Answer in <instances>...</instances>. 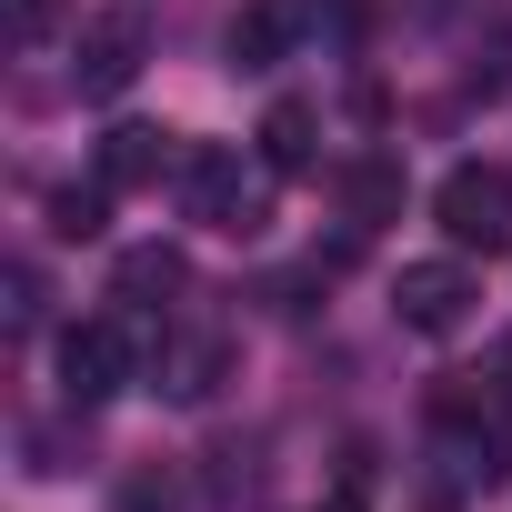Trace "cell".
<instances>
[{
    "label": "cell",
    "instance_id": "cell-5",
    "mask_svg": "<svg viewBox=\"0 0 512 512\" xmlns=\"http://www.w3.org/2000/svg\"><path fill=\"white\" fill-rule=\"evenodd\" d=\"M51 362H61V402H71V412L111 402V392L141 372V352H131V312H91V322H71V332L51 342Z\"/></svg>",
    "mask_w": 512,
    "mask_h": 512
},
{
    "label": "cell",
    "instance_id": "cell-1",
    "mask_svg": "<svg viewBox=\"0 0 512 512\" xmlns=\"http://www.w3.org/2000/svg\"><path fill=\"white\" fill-rule=\"evenodd\" d=\"M422 422H432L442 472L462 492H502L512 482V392H502V372H442L422 392Z\"/></svg>",
    "mask_w": 512,
    "mask_h": 512
},
{
    "label": "cell",
    "instance_id": "cell-17",
    "mask_svg": "<svg viewBox=\"0 0 512 512\" xmlns=\"http://www.w3.org/2000/svg\"><path fill=\"white\" fill-rule=\"evenodd\" d=\"M322 512H362V472H342V492H332Z\"/></svg>",
    "mask_w": 512,
    "mask_h": 512
},
{
    "label": "cell",
    "instance_id": "cell-15",
    "mask_svg": "<svg viewBox=\"0 0 512 512\" xmlns=\"http://www.w3.org/2000/svg\"><path fill=\"white\" fill-rule=\"evenodd\" d=\"M11 322H21V332L41 322V272H31V262H11Z\"/></svg>",
    "mask_w": 512,
    "mask_h": 512
},
{
    "label": "cell",
    "instance_id": "cell-8",
    "mask_svg": "<svg viewBox=\"0 0 512 512\" xmlns=\"http://www.w3.org/2000/svg\"><path fill=\"white\" fill-rule=\"evenodd\" d=\"M292 31H302V0H241L231 31H221V51H231V71H272L292 51Z\"/></svg>",
    "mask_w": 512,
    "mask_h": 512
},
{
    "label": "cell",
    "instance_id": "cell-6",
    "mask_svg": "<svg viewBox=\"0 0 512 512\" xmlns=\"http://www.w3.org/2000/svg\"><path fill=\"white\" fill-rule=\"evenodd\" d=\"M141 61H151V21H141V11H101V21H81V41H71V91H81V101H121V91L141 81Z\"/></svg>",
    "mask_w": 512,
    "mask_h": 512
},
{
    "label": "cell",
    "instance_id": "cell-4",
    "mask_svg": "<svg viewBox=\"0 0 512 512\" xmlns=\"http://www.w3.org/2000/svg\"><path fill=\"white\" fill-rule=\"evenodd\" d=\"M482 302V272H472V251H432V262H402L392 282V322L422 332V342H452Z\"/></svg>",
    "mask_w": 512,
    "mask_h": 512
},
{
    "label": "cell",
    "instance_id": "cell-16",
    "mask_svg": "<svg viewBox=\"0 0 512 512\" xmlns=\"http://www.w3.org/2000/svg\"><path fill=\"white\" fill-rule=\"evenodd\" d=\"M51 21H61V0H11V31H21V41H41Z\"/></svg>",
    "mask_w": 512,
    "mask_h": 512
},
{
    "label": "cell",
    "instance_id": "cell-7",
    "mask_svg": "<svg viewBox=\"0 0 512 512\" xmlns=\"http://www.w3.org/2000/svg\"><path fill=\"white\" fill-rule=\"evenodd\" d=\"M181 292H191V262H181L171 241H131L121 262H111V302H121L131 322H161Z\"/></svg>",
    "mask_w": 512,
    "mask_h": 512
},
{
    "label": "cell",
    "instance_id": "cell-12",
    "mask_svg": "<svg viewBox=\"0 0 512 512\" xmlns=\"http://www.w3.org/2000/svg\"><path fill=\"white\" fill-rule=\"evenodd\" d=\"M342 201H352V231L392 221V211H402V161H382V151H372V161H352V171H342Z\"/></svg>",
    "mask_w": 512,
    "mask_h": 512
},
{
    "label": "cell",
    "instance_id": "cell-13",
    "mask_svg": "<svg viewBox=\"0 0 512 512\" xmlns=\"http://www.w3.org/2000/svg\"><path fill=\"white\" fill-rule=\"evenodd\" d=\"M111 512H191L181 462H131V472H121V492H111Z\"/></svg>",
    "mask_w": 512,
    "mask_h": 512
},
{
    "label": "cell",
    "instance_id": "cell-10",
    "mask_svg": "<svg viewBox=\"0 0 512 512\" xmlns=\"http://www.w3.org/2000/svg\"><path fill=\"white\" fill-rule=\"evenodd\" d=\"M231 382V342L221 332H181V342H161V392L171 402H211Z\"/></svg>",
    "mask_w": 512,
    "mask_h": 512
},
{
    "label": "cell",
    "instance_id": "cell-9",
    "mask_svg": "<svg viewBox=\"0 0 512 512\" xmlns=\"http://www.w3.org/2000/svg\"><path fill=\"white\" fill-rule=\"evenodd\" d=\"M161 171H181V141H171V131H151V121L101 131V181H111V191H151Z\"/></svg>",
    "mask_w": 512,
    "mask_h": 512
},
{
    "label": "cell",
    "instance_id": "cell-18",
    "mask_svg": "<svg viewBox=\"0 0 512 512\" xmlns=\"http://www.w3.org/2000/svg\"><path fill=\"white\" fill-rule=\"evenodd\" d=\"M492 372H502V392H512V332H502V352H492Z\"/></svg>",
    "mask_w": 512,
    "mask_h": 512
},
{
    "label": "cell",
    "instance_id": "cell-2",
    "mask_svg": "<svg viewBox=\"0 0 512 512\" xmlns=\"http://www.w3.org/2000/svg\"><path fill=\"white\" fill-rule=\"evenodd\" d=\"M272 161L262 151H231V141H201V151H181V211L201 221V231H221V241H251V231H262L272 221Z\"/></svg>",
    "mask_w": 512,
    "mask_h": 512
},
{
    "label": "cell",
    "instance_id": "cell-11",
    "mask_svg": "<svg viewBox=\"0 0 512 512\" xmlns=\"http://www.w3.org/2000/svg\"><path fill=\"white\" fill-rule=\"evenodd\" d=\"M312 131H322V121H312V101H272V111H262V141H251V151H262L282 181H302V171L322 161V151H312Z\"/></svg>",
    "mask_w": 512,
    "mask_h": 512
},
{
    "label": "cell",
    "instance_id": "cell-3",
    "mask_svg": "<svg viewBox=\"0 0 512 512\" xmlns=\"http://www.w3.org/2000/svg\"><path fill=\"white\" fill-rule=\"evenodd\" d=\"M432 221H442V241L452 251H512V171L502 161H452L442 171V191H432Z\"/></svg>",
    "mask_w": 512,
    "mask_h": 512
},
{
    "label": "cell",
    "instance_id": "cell-14",
    "mask_svg": "<svg viewBox=\"0 0 512 512\" xmlns=\"http://www.w3.org/2000/svg\"><path fill=\"white\" fill-rule=\"evenodd\" d=\"M101 191H111V181H91V191H51V231H61V241H91V231H101Z\"/></svg>",
    "mask_w": 512,
    "mask_h": 512
}]
</instances>
